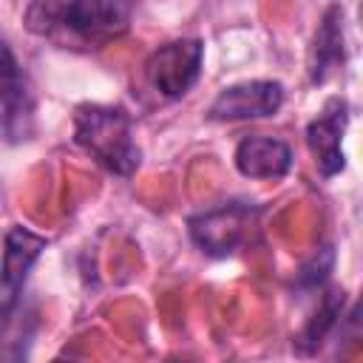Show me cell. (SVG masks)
Segmentation results:
<instances>
[{
	"label": "cell",
	"mask_w": 363,
	"mask_h": 363,
	"mask_svg": "<svg viewBox=\"0 0 363 363\" xmlns=\"http://www.w3.org/2000/svg\"><path fill=\"white\" fill-rule=\"evenodd\" d=\"M346 125H349V102L343 96H329L320 113L306 125V145L323 179H335L346 167V156H343Z\"/></svg>",
	"instance_id": "obj_8"
},
{
	"label": "cell",
	"mask_w": 363,
	"mask_h": 363,
	"mask_svg": "<svg viewBox=\"0 0 363 363\" xmlns=\"http://www.w3.org/2000/svg\"><path fill=\"white\" fill-rule=\"evenodd\" d=\"M74 145L82 147L102 170L130 179L142 164L133 116L122 105L82 102L74 108Z\"/></svg>",
	"instance_id": "obj_2"
},
{
	"label": "cell",
	"mask_w": 363,
	"mask_h": 363,
	"mask_svg": "<svg viewBox=\"0 0 363 363\" xmlns=\"http://www.w3.org/2000/svg\"><path fill=\"white\" fill-rule=\"evenodd\" d=\"M343 306H346V289L340 286H326L320 301H318V309L306 318V323L295 332L292 337V349L295 354L301 357H312L320 352L323 340L332 335V329L337 326V318H343Z\"/></svg>",
	"instance_id": "obj_11"
},
{
	"label": "cell",
	"mask_w": 363,
	"mask_h": 363,
	"mask_svg": "<svg viewBox=\"0 0 363 363\" xmlns=\"http://www.w3.org/2000/svg\"><path fill=\"white\" fill-rule=\"evenodd\" d=\"M264 207L250 199H230L204 207L187 218L190 241L210 258H230L258 235Z\"/></svg>",
	"instance_id": "obj_3"
},
{
	"label": "cell",
	"mask_w": 363,
	"mask_h": 363,
	"mask_svg": "<svg viewBox=\"0 0 363 363\" xmlns=\"http://www.w3.org/2000/svg\"><path fill=\"white\" fill-rule=\"evenodd\" d=\"M204 43L196 37H182L159 45L145 60V82L159 99H182L201 77Z\"/></svg>",
	"instance_id": "obj_4"
},
{
	"label": "cell",
	"mask_w": 363,
	"mask_h": 363,
	"mask_svg": "<svg viewBox=\"0 0 363 363\" xmlns=\"http://www.w3.org/2000/svg\"><path fill=\"white\" fill-rule=\"evenodd\" d=\"M332 269H335V247L326 244V247H320L312 258H306V261L298 267V272H295V286H298L301 292L323 289L326 281H329V275H332Z\"/></svg>",
	"instance_id": "obj_12"
},
{
	"label": "cell",
	"mask_w": 363,
	"mask_h": 363,
	"mask_svg": "<svg viewBox=\"0 0 363 363\" xmlns=\"http://www.w3.org/2000/svg\"><path fill=\"white\" fill-rule=\"evenodd\" d=\"M34 85L6 37H0V133L9 145L34 136Z\"/></svg>",
	"instance_id": "obj_5"
},
{
	"label": "cell",
	"mask_w": 363,
	"mask_h": 363,
	"mask_svg": "<svg viewBox=\"0 0 363 363\" xmlns=\"http://www.w3.org/2000/svg\"><path fill=\"white\" fill-rule=\"evenodd\" d=\"M133 6L119 0H37L23 9L34 37L65 51H99L130 28Z\"/></svg>",
	"instance_id": "obj_1"
},
{
	"label": "cell",
	"mask_w": 363,
	"mask_h": 363,
	"mask_svg": "<svg viewBox=\"0 0 363 363\" xmlns=\"http://www.w3.org/2000/svg\"><path fill=\"white\" fill-rule=\"evenodd\" d=\"M284 105V85L278 79H244L218 91L207 108L210 122H241L275 116Z\"/></svg>",
	"instance_id": "obj_6"
},
{
	"label": "cell",
	"mask_w": 363,
	"mask_h": 363,
	"mask_svg": "<svg viewBox=\"0 0 363 363\" xmlns=\"http://www.w3.org/2000/svg\"><path fill=\"white\" fill-rule=\"evenodd\" d=\"M45 247H48V238L23 224H11L6 230L3 258H0V312H11L20 303L26 278Z\"/></svg>",
	"instance_id": "obj_7"
},
{
	"label": "cell",
	"mask_w": 363,
	"mask_h": 363,
	"mask_svg": "<svg viewBox=\"0 0 363 363\" xmlns=\"http://www.w3.org/2000/svg\"><path fill=\"white\" fill-rule=\"evenodd\" d=\"M164 363H187V360H164Z\"/></svg>",
	"instance_id": "obj_13"
},
{
	"label": "cell",
	"mask_w": 363,
	"mask_h": 363,
	"mask_svg": "<svg viewBox=\"0 0 363 363\" xmlns=\"http://www.w3.org/2000/svg\"><path fill=\"white\" fill-rule=\"evenodd\" d=\"M346 65V37H343V6L332 3L323 9L320 23L315 28L312 45H309V60L306 71L315 85L326 82L329 74Z\"/></svg>",
	"instance_id": "obj_9"
},
{
	"label": "cell",
	"mask_w": 363,
	"mask_h": 363,
	"mask_svg": "<svg viewBox=\"0 0 363 363\" xmlns=\"http://www.w3.org/2000/svg\"><path fill=\"white\" fill-rule=\"evenodd\" d=\"M233 164L244 179H284L292 170V147L275 136H244Z\"/></svg>",
	"instance_id": "obj_10"
}]
</instances>
